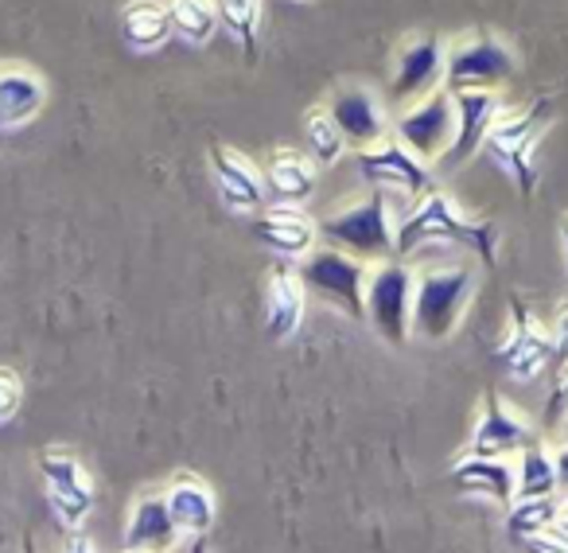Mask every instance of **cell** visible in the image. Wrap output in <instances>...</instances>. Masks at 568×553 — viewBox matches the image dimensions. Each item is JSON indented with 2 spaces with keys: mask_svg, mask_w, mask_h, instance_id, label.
<instances>
[{
  "mask_svg": "<svg viewBox=\"0 0 568 553\" xmlns=\"http://www.w3.org/2000/svg\"><path fill=\"white\" fill-rule=\"evenodd\" d=\"M180 542V530L168 511L164 491H144L125 522V553H168Z\"/></svg>",
  "mask_w": 568,
  "mask_h": 553,
  "instance_id": "obj_20",
  "label": "cell"
},
{
  "mask_svg": "<svg viewBox=\"0 0 568 553\" xmlns=\"http://www.w3.org/2000/svg\"><path fill=\"white\" fill-rule=\"evenodd\" d=\"M433 242H448L475 253L487 269L498 265V227L479 214L459 211V203L444 191L420 195L409 211L397 219V258H409L413 250Z\"/></svg>",
  "mask_w": 568,
  "mask_h": 553,
  "instance_id": "obj_1",
  "label": "cell"
},
{
  "mask_svg": "<svg viewBox=\"0 0 568 553\" xmlns=\"http://www.w3.org/2000/svg\"><path fill=\"white\" fill-rule=\"evenodd\" d=\"M168 20H172V36H180L191 48H206L219 36V12L214 0H164Z\"/></svg>",
  "mask_w": 568,
  "mask_h": 553,
  "instance_id": "obj_27",
  "label": "cell"
},
{
  "mask_svg": "<svg viewBox=\"0 0 568 553\" xmlns=\"http://www.w3.org/2000/svg\"><path fill=\"white\" fill-rule=\"evenodd\" d=\"M552 467H557V491L568 495V444H560V449L552 452Z\"/></svg>",
  "mask_w": 568,
  "mask_h": 553,
  "instance_id": "obj_34",
  "label": "cell"
},
{
  "mask_svg": "<svg viewBox=\"0 0 568 553\" xmlns=\"http://www.w3.org/2000/svg\"><path fill=\"white\" fill-rule=\"evenodd\" d=\"M565 433H568V413H565Z\"/></svg>",
  "mask_w": 568,
  "mask_h": 553,
  "instance_id": "obj_40",
  "label": "cell"
},
{
  "mask_svg": "<svg viewBox=\"0 0 568 553\" xmlns=\"http://www.w3.org/2000/svg\"><path fill=\"white\" fill-rule=\"evenodd\" d=\"M296 269H301L308 296L332 304V309H339L351 320H366V276H371L366 261L351 258L343 250H332V245H324V250L316 245Z\"/></svg>",
  "mask_w": 568,
  "mask_h": 553,
  "instance_id": "obj_6",
  "label": "cell"
},
{
  "mask_svg": "<svg viewBox=\"0 0 568 553\" xmlns=\"http://www.w3.org/2000/svg\"><path fill=\"white\" fill-rule=\"evenodd\" d=\"M448 480L464 495H487L503 506L514 503V464L506 456H471V452H464L452 464Z\"/></svg>",
  "mask_w": 568,
  "mask_h": 553,
  "instance_id": "obj_23",
  "label": "cell"
},
{
  "mask_svg": "<svg viewBox=\"0 0 568 553\" xmlns=\"http://www.w3.org/2000/svg\"><path fill=\"white\" fill-rule=\"evenodd\" d=\"M187 553H211L206 550V537H195V542H191V550Z\"/></svg>",
  "mask_w": 568,
  "mask_h": 553,
  "instance_id": "obj_38",
  "label": "cell"
},
{
  "mask_svg": "<svg viewBox=\"0 0 568 553\" xmlns=\"http://www.w3.org/2000/svg\"><path fill=\"white\" fill-rule=\"evenodd\" d=\"M552 118H557V102L552 98H534L521 110H506L498 113V121L487 133V152L498 168L514 180L521 199H529L537 191V180H541V168H537V144L549 133Z\"/></svg>",
  "mask_w": 568,
  "mask_h": 553,
  "instance_id": "obj_2",
  "label": "cell"
},
{
  "mask_svg": "<svg viewBox=\"0 0 568 553\" xmlns=\"http://www.w3.org/2000/svg\"><path fill=\"white\" fill-rule=\"evenodd\" d=\"M557 495V467L541 444H529L514 456V499Z\"/></svg>",
  "mask_w": 568,
  "mask_h": 553,
  "instance_id": "obj_28",
  "label": "cell"
},
{
  "mask_svg": "<svg viewBox=\"0 0 568 553\" xmlns=\"http://www.w3.org/2000/svg\"><path fill=\"white\" fill-rule=\"evenodd\" d=\"M413 281L417 273L402 258L374 261L366 276V320L394 348L413 340Z\"/></svg>",
  "mask_w": 568,
  "mask_h": 553,
  "instance_id": "obj_7",
  "label": "cell"
},
{
  "mask_svg": "<svg viewBox=\"0 0 568 553\" xmlns=\"http://www.w3.org/2000/svg\"><path fill=\"white\" fill-rule=\"evenodd\" d=\"M568 413V363L560 366L557 382H552V394H549V405H545V425H557L560 418Z\"/></svg>",
  "mask_w": 568,
  "mask_h": 553,
  "instance_id": "obj_31",
  "label": "cell"
},
{
  "mask_svg": "<svg viewBox=\"0 0 568 553\" xmlns=\"http://www.w3.org/2000/svg\"><path fill=\"white\" fill-rule=\"evenodd\" d=\"M560 242H565V250H568V211L560 214Z\"/></svg>",
  "mask_w": 568,
  "mask_h": 553,
  "instance_id": "obj_37",
  "label": "cell"
},
{
  "mask_svg": "<svg viewBox=\"0 0 568 553\" xmlns=\"http://www.w3.org/2000/svg\"><path fill=\"white\" fill-rule=\"evenodd\" d=\"M332 113V121L339 125L347 152H363L371 144L386 141L389 137V105L374 94L371 87H339L324 105Z\"/></svg>",
  "mask_w": 568,
  "mask_h": 553,
  "instance_id": "obj_13",
  "label": "cell"
},
{
  "mask_svg": "<svg viewBox=\"0 0 568 553\" xmlns=\"http://www.w3.org/2000/svg\"><path fill=\"white\" fill-rule=\"evenodd\" d=\"M526 553H568V542L565 537H557L552 530H545V534H534L526 537V542H518Z\"/></svg>",
  "mask_w": 568,
  "mask_h": 553,
  "instance_id": "obj_32",
  "label": "cell"
},
{
  "mask_svg": "<svg viewBox=\"0 0 568 553\" xmlns=\"http://www.w3.org/2000/svg\"><path fill=\"white\" fill-rule=\"evenodd\" d=\"M253 234L284 261H304L320 245V222L304 207L265 203L253 219Z\"/></svg>",
  "mask_w": 568,
  "mask_h": 553,
  "instance_id": "obj_17",
  "label": "cell"
},
{
  "mask_svg": "<svg viewBox=\"0 0 568 553\" xmlns=\"http://www.w3.org/2000/svg\"><path fill=\"white\" fill-rule=\"evenodd\" d=\"M63 553H94V542H90L82 530H74L71 537H67V545H63Z\"/></svg>",
  "mask_w": 568,
  "mask_h": 553,
  "instance_id": "obj_35",
  "label": "cell"
},
{
  "mask_svg": "<svg viewBox=\"0 0 568 553\" xmlns=\"http://www.w3.org/2000/svg\"><path fill=\"white\" fill-rule=\"evenodd\" d=\"M518 74V56L495 32H464L448 40V71H444V90H498Z\"/></svg>",
  "mask_w": 568,
  "mask_h": 553,
  "instance_id": "obj_5",
  "label": "cell"
},
{
  "mask_svg": "<svg viewBox=\"0 0 568 553\" xmlns=\"http://www.w3.org/2000/svg\"><path fill=\"white\" fill-rule=\"evenodd\" d=\"M444 71H448V40H440L433 32L409 36L394 51V63H389L386 105L389 110H405V105L444 90Z\"/></svg>",
  "mask_w": 568,
  "mask_h": 553,
  "instance_id": "obj_8",
  "label": "cell"
},
{
  "mask_svg": "<svg viewBox=\"0 0 568 553\" xmlns=\"http://www.w3.org/2000/svg\"><path fill=\"white\" fill-rule=\"evenodd\" d=\"M48 105V87L32 67L4 63L0 67V133L24 129Z\"/></svg>",
  "mask_w": 568,
  "mask_h": 553,
  "instance_id": "obj_21",
  "label": "cell"
},
{
  "mask_svg": "<svg viewBox=\"0 0 568 553\" xmlns=\"http://www.w3.org/2000/svg\"><path fill=\"white\" fill-rule=\"evenodd\" d=\"M301 149L308 152L312 160H316L320 172H324V168H335L343 157H347V141H343L339 125H335L332 113H327L324 105H316V110L304 113Z\"/></svg>",
  "mask_w": 568,
  "mask_h": 553,
  "instance_id": "obj_26",
  "label": "cell"
},
{
  "mask_svg": "<svg viewBox=\"0 0 568 553\" xmlns=\"http://www.w3.org/2000/svg\"><path fill=\"white\" fill-rule=\"evenodd\" d=\"M471 265H436L413 281V335L425 343H444L464 324L467 304L475 301Z\"/></svg>",
  "mask_w": 568,
  "mask_h": 553,
  "instance_id": "obj_4",
  "label": "cell"
},
{
  "mask_svg": "<svg viewBox=\"0 0 568 553\" xmlns=\"http://www.w3.org/2000/svg\"><path fill=\"white\" fill-rule=\"evenodd\" d=\"M40 475H43L51 514L67 530H79L87 522V514L94 511V480L82 467V460H74L71 452L48 449L40 456Z\"/></svg>",
  "mask_w": 568,
  "mask_h": 553,
  "instance_id": "obj_12",
  "label": "cell"
},
{
  "mask_svg": "<svg viewBox=\"0 0 568 553\" xmlns=\"http://www.w3.org/2000/svg\"><path fill=\"white\" fill-rule=\"evenodd\" d=\"M452 105H456V133H452L444 160H448V168H464L487 144L490 125L503 113V94L498 90H456Z\"/></svg>",
  "mask_w": 568,
  "mask_h": 553,
  "instance_id": "obj_14",
  "label": "cell"
},
{
  "mask_svg": "<svg viewBox=\"0 0 568 553\" xmlns=\"http://www.w3.org/2000/svg\"><path fill=\"white\" fill-rule=\"evenodd\" d=\"M265 191L268 203H288V207H304L320 188V168L316 160L304 149H293V144H281V149L268 152L265 168Z\"/></svg>",
  "mask_w": 568,
  "mask_h": 553,
  "instance_id": "obj_19",
  "label": "cell"
},
{
  "mask_svg": "<svg viewBox=\"0 0 568 553\" xmlns=\"http://www.w3.org/2000/svg\"><path fill=\"white\" fill-rule=\"evenodd\" d=\"M495 359L518 382L537 379L552 363V332L534 316V309L521 296H510V332L498 343Z\"/></svg>",
  "mask_w": 568,
  "mask_h": 553,
  "instance_id": "obj_11",
  "label": "cell"
},
{
  "mask_svg": "<svg viewBox=\"0 0 568 553\" xmlns=\"http://www.w3.org/2000/svg\"><path fill=\"white\" fill-rule=\"evenodd\" d=\"M121 40L133 51H141V56L164 48L172 40V20H168L164 0H125V9H121Z\"/></svg>",
  "mask_w": 568,
  "mask_h": 553,
  "instance_id": "obj_24",
  "label": "cell"
},
{
  "mask_svg": "<svg viewBox=\"0 0 568 553\" xmlns=\"http://www.w3.org/2000/svg\"><path fill=\"white\" fill-rule=\"evenodd\" d=\"M529 444H537L529 421L521 418V413H514L510 405L503 402L498 390H487V394H483V418H479V425H475L471 441H467V452H471V456L510 460V456H518L521 449H529Z\"/></svg>",
  "mask_w": 568,
  "mask_h": 553,
  "instance_id": "obj_15",
  "label": "cell"
},
{
  "mask_svg": "<svg viewBox=\"0 0 568 553\" xmlns=\"http://www.w3.org/2000/svg\"><path fill=\"white\" fill-rule=\"evenodd\" d=\"M355 168H358V175H363L366 188L382 191V195H405L417 203L420 195L436 191L433 164L413 157L397 137H386V141L355 152Z\"/></svg>",
  "mask_w": 568,
  "mask_h": 553,
  "instance_id": "obj_9",
  "label": "cell"
},
{
  "mask_svg": "<svg viewBox=\"0 0 568 553\" xmlns=\"http://www.w3.org/2000/svg\"><path fill=\"white\" fill-rule=\"evenodd\" d=\"M304 309H308V289L301 281V269L288 261H276L268 269L265 281V332L273 343L293 340L304 324Z\"/></svg>",
  "mask_w": 568,
  "mask_h": 553,
  "instance_id": "obj_18",
  "label": "cell"
},
{
  "mask_svg": "<svg viewBox=\"0 0 568 553\" xmlns=\"http://www.w3.org/2000/svg\"><path fill=\"white\" fill-rule=\"evenodd\" d=\"M552 534L565 537V542H568V503H565V511H560V519L552 522Z\"/></svg>",
  "mask_w": 568,
  "mask_h": 553,
  "instance_id": "obj_36",
  "label": "cell"
},
{
  "mask_svg": "<svg viewBox=\"0 0 568 553\" xmlns=\"http://www.w3.org/2000/svg\"><path fill=\"white\" fill-rule=\"evenodd\" d=\"M568 499L557 495H545V499H514L510 503V519H506V534L514 537V542H526V537L534 534H545V530H552V522L560 519V511H565Z\"/></svg>",
  "mask_w": 568,
  "mask_h": 553,
  "instance_id": "obj_29",
  "label": "cell"
},
{
  "mask_svg": "<svg viewBox=\"0 0 568 553\" xmlns=\"http://www.w3.org/2000/svg\"><path fill=\"white\" fill-rule=\"evenodd\" d=\"M24 553H36V545H32V542H24Z\"/></svg>",
  "mask_w": 568,
  "mask_h": 553,
  "instance_id": "obj_39",
  "label": "cell"
},
{
  "mask_svg": "<svg viewBox=\"0 0 568 553\" xmlns=\"http://www.w3.org/2000/svg\"><path fill=\"white\" fill-rule=\"evenodd\" d=\"M211 180L219 188L222 203L237 214H257L268 203L261 168L230 144H211Z\"/></svg>",
  "mask_w": 568,
  "mask_h": 553,
  "instance_id": "obj_16",
  "label": "cell"
},
{
  "mask_svg": "<svg viewBox=\"0 0 568 553\" xmlns=\"http://www.w3.org/2000/svg\"><path fill=\"white\" fill-rule=\"evenodd\" d=\"M320 238H324L332 250H343L358 261H386L397 258V219L389 195L371 191L363 199H351L347 207L332 211L320 222Z\"/></svg>",
  "mask_w": 568,
  "mask_h": 553,
  "instance_id": "obj_3",
  "label": "cell"
},
{
  "mask_svg": "<svg viewBox=\"0 0 568 553\" xmlns=\"http://www.w3.org/2000/svg\"><path fill=\"white\" fill-rule=\"evenodd\" d=\"M452 133H456V105H452L448 90H436V94L389 113V137H397L425 164L444 160Z\"/></svg>",
  "mask_w": 568,
  "mask_h": 553,
  "instance_id": "obj_10",
  "label": "cell"
},
{
  "mask_svg": "<svg viewBox=\"0 0 568 553\" xmlns=\"http://www.w3.org/2000/svg\"><path fill=\"white\" fill-rule=\"evenodd\" d=\"M20 402H24V386H20V374L0 366V425L17 418Z\"/></svg>",
  "mask_w": 568,
  "mask_h": 553,
  "instance_id": "obj_30",
  "label": "cell"
},
{
  "mask_svg": "<svg viewBox=\"0 0 568 553\" xmlns=\"http://www.w3.org/2000/svg\"><path fill=\"white\" fill-rule=\"evenodd\" d=\"M164 499H168V511H172V522H175V530H180V534H187V537H206V534H211L219 506H214V491L206 487L199 475L180 472L172 483H168Z\"/></svg>",
  "mask_w": 568,
  "mask_h": 553,
  "instance_id": "obj_22",
  "label": "cell"
},
{
  "mask_svg": "<svg viewBox=\"0 0 568 553\" xmlns=\"http://www.w3.org/2000/svg\"><path fill=\"white\" fill-rule=\"evenodd\" d=\"M549 332H552V359L568 363V304H565V312H560L557 324H552Z\"/></svg>",
  "mask_w": 568,
  "mask_h": 553,
  "instance_id": "obj_33",
  "label": "cell"
},
{
  "mask_svg": "<svg viewBox=\"0 0 568 553\" xmlns=\"http://www.w3.org/2000/svg\"><path fill=\"white\" fill-rule=\"evenodd\" d=\"M214 12H219V32H226L242 48L245 59L257 56L265 0H214Z\"/></svg>",
  "mask_w": 568,
  "mask_h": 553,
  "instance_id": "obj_25",
  "label": "cell"
}]
</instances>
